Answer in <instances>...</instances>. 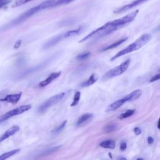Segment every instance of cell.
Listing matches in <instances>:
<instances>
[{
  "instance_id": "cell-1",
  "label": "cell",
  "mask_w": 160,
  "mask_h": 160,
  "mask_svg": "<svg viewBox=\"0 0 160 160\" xmlns=\"http://www.w3.org/2000/svg\"><path fill=\"white\" fill-rule=\"evenodd\" d=\"M55 1H56L55 0H47V1H45L42 2H41L39 5H38L34 8H32L31 9L28 10L27 11H26L24 13H22V14H21L17 18L14 19V20H12L10 22H9L8 24L4 26L2 29H7L12 26H16L18 24L22 23V22H24L26 19H28V18H29L34 14H36L37 12L41 11L42 10H44L45 9L51 8L52 4L55 2Z\"/></svg>"
},
{
  "instance_id": "cell-2",
  "label": "cell",
  "mask_w": 160,
  "mask_h": 160,
  "mask_svg": "<svg viewBox=\"0 0 160 160\" xmlns=\"http://www.w3.org/2000/svg\"><path fill=\"white\" fill-rule=\"evenodd\" d=\"M151 39V35L149 34H144L141 36H140L139 38H138L134 42L131 43L130 45L125 48L124 49L121 50L118 53H116L111 59V61H114L118 58L125 55L126 54H128L129 52H131L134 51L138 50L141 48H142L143 46L146 44Z\"/></svg>"
},
{
  "instance_id": "cell-3",
  "label": "cell",
  "mask_w": 160,
  "mask_h": 160,
  "mask_svg": "<svg viewBox=\"0 0 160 160\" xmlns=\"http://www.w3.org/2000/svg\"><path fill=\"white\" fill-rule=\"evenodd\" d=\"M129 64H130V59H128L124 62H122L119 66H116L112 68L111 69H110L109 71H108V72H106L102 77V79L103 80H107L108 79H111L122 74L123 72H124L127 70Z\"/></svg>"
},
{
  "instance_id": "cell-4",
  "label": "cell",
  "mask_w": 160,
  "mask_h": 160,
  "mask_svg": "<svg viewBox=\"0 0 160 160\" xmlns=\"http://www.w3.org/2000/svg\"><path fill=\"white\" fill-rule=\"evenodd\" d=\"M138 12H139V10L136 9L119 19H117L109 21L108 22L109 25L111 26H114V27H118V28H121L124 25L132 22L136 17Z\"/></svg>"
},
{
  "instance_id": "cell-5",
  "label": "cell",
  "mask_w": 160,
  "mask_h": 160,
  "mask_svg": "<svg viewBox=\"0 0 160 160\" xmlns=\"http://www.w3.org/2000/svg\"><path fill=\"white\" fill-rule=\"evenodd\" d=\"M65 96L64 92H61L59 94H57L50 98L48 99L44 102H43L38 108V112L39 113H42L45 112L49 108L52 106L53 105H55L57 104L59 101H60Z\"/></svg>"
},
{
  "instance_id": "cell-6",
  "label": "cell",
  "mask_w": 160,
  "mask_h": 160,
  "mask_svg": "<svg viewBox=\"0 0 160 160\" xmlns=\"http://www.w3.org/2000/svg\"><path fill=\"white\" fill-rule=\"evenodd\" d=\"M31 108V106L30 104H26V105H22V106H19L12 110H11L9 111H8V112L5 113L4 114H3L0 118V122L4 121L12 116L22 114V113L28 111Z\"/></svg>"
},
{
  "instance_id": "cell-7",
  "label": "cell",
  "mask_w": 160,
  "mask_h": 160,
  "mask_svg": "<svg viewBox=\"0 0 160 160\" xmlns=\"http://www.w3.org/2000/svg\"><path fill=\"white\" fill-rule=\"evenodd\" d=\"M148 0H135L134 1H132V2L129 3V4H128L126 5H124L122 7H120V8H116V9L114 10V13H116V14H119V13H122L124 12H126L134 7H136L146 1H148Z\"/></svg>"
},
{
  "instance_id": "cell-8",
  "label": "cell",
  "mask_w": 160,
  "mask_h": 160,
  "mask_svg": "<svg viewBox=\"0 0 160 160\" xmlns=\"http://www.w3.org/2000/svg\"><path fill=\"white\" fill-rule=\"evenodd\" d=\"M21 95H22L21 92L19 93H16V94H8L4 98H0V101L7 102L11 104H16L20 100Z\"/></svg>"
},
{
  "instance_id": "cell-9",
  "label": "cell",
  "mask_w": 160,
  "mask_h": 160,
  "mask_svg": "<svg viewBox=\"0 0 160 160\" xmlns=\"http://www.w3.org/2000/svg\"><path fill=\"white\" fill-rule=\"evenodd\" d=\"M61 71L51 73V74H49V76L45 80H43L42 81L39 82V86L44 87V86H47L48 84H50L52 81H54V79L58 78L61 75Z\"/></svg>"
},
{
  "instance_id": "cell-10",
  "label": "cell",
  "mask_w": 160,
  "mask_h": 160,
  "mask_svg": "<svg viewBox=\"0 0 160 160\" xmlns=\"http://www.w3.org/2000/svg\"><path fill=\"white\" fill-rule=\"evenodd\" d=\"M19 130V128L18 126H13L9 128L3 134L2 136L0 138V142H2V141L9 138L11 136L14 135L16 132H17Z\"/></svg>"
},
{
  "instance_id": "cell-11",
  "label": "cell",
  "mask_w": 160,
  "mask_h": 160,
  "mask_svg": "<svg viewBox=\"0 0 160 160\" xmlns=\"http://www.w3.org/2000/svg\"><path fill=\"white\" fill-rule=\"evenodd\" d=\"M124 102H126V101L124 97L122 99H118L116 101H115V102H112V104H111L110 105H109L106 109V112L114 111L116 110L117 109H118L119 108H120Z\"/></svg>"
},
{
  "instance_id": "cell-12",
  "label": "cell",
  "mask_w": 160,
  "mask_h": 160,
  "mask_svg": "<svg viewBox=\"0 0 160 160\" xmlns=\"http://www.w3.org/2000/svg\"><path fill=\"white\" fill-rule=\"evenodd\" d=\"M142 94V91L141 89H136L131 93L127 94L124 98H126V102H129V101H133L134 100H136L138 99Z\"/></svg>"
},
{
  "instance_id": "cell-13",
  "label": "cell",
  "mask_w": 160,
  "mask_h": 160,
  "mask_svg": "<svg viewBox=\"0 0 160 160\" xmlns=\"http://www.w3.org/2000/svg\"><path fill=\"white\" fill-rule=\"evenodd\" d=\"M64 38L63 34H59L56 36V37L52 38L51 39H50L49 41H48L43 46V48L44 49H48L55 44H56L59 41H60L62 38Z\"/></svg>"
},
{
  "instance_id": "cell-14",
  "label": "cell",
  "mask_w": 160,
  "mask_h": 160,
  "mask_svg": "<svg viewBox=\"0 0 160 160\" xmlns=\"http://www.w3.org/2000/svg\"><path fill=\"white\" fill-rule=\"evenodd\" d=\"M93 116V114L92 113H85L81 115V116L78 119L76 125L77 126H81L86 123L87 121L90 120Z\"/></svg>"
},
{
  "instance_id": "cell-15",
  "label": "cell",
  "mask_w": 160,
  "mask_h": 160,
  "mask_svg": "<svg viewBox=\"0 0 160 160\" xmlns=\"http://www.w3.org/2000/svg\"><path fill=\"white\" fill-rule=\"evenodd\" d=\"M97 80H98V76L95 73H93L89 76V78L85 82L81 84V87L89 86L93 84L94 83H95L97 81Z\"/></svg>"
},
{
  "instance_id": "cell-16",
  "label": "cell",
  "mask_w": 160,
  "mask_h": 160,
  "mask_svg": "<svg viewBox=\"0 0 160 160\" xmlns=\"http://www.w3.org/2000/svg\"><path fill=\"white\" fill-rule=\"evenodd\" d=\"M99 146L104 148L114 149L116 146V142L113 139H108L100 142Z\"/></svg>"
},
{
  "instance_id": "cell-17",
  "label": "cell",
  "mask_w": 160,
  "mask_h": 160,
  "mask_svg": "<svg viewBox=\"0 0 160 160\" xmlns=\"http://www.w3.org/2000/svg\"><path fill=\"white\" fill-rule=\"evenodd\" d=\"M128 38L126 37V38H123L122 39H120L119 40H118L116 42L111 44V45H109L107 47L104 48V49H102V51H106V50H109V49H113V48H115L118 46H119L120 44H121L122 42H124V41H126L127 40Z\"/></svg>"
},
{
  "instance_id": "cell-18",
  "label": "cell",
  "mask_w": 160,
  "mask_h": 160,
  "mask_svg": "<svg viewBox=\"0 0 160 160\" xmlns=\"http://www.w3.org/2000/svg\"><path fill=\"white\" fill-rule=\"evenodd\" d=\"M118 129V124L114 122H111L107 124L103 129L106 132H111Z\"/></svg>"
},
{
  "instance_id": "cell-19",
  "label": "cell",
  "mask_w": 160,
  "mask_h": 160,
  "mask_svg": "<svg viewBox=\"0 0 160 160\" xmlns=\"http://www.w3.org/2000/svg\"><path fill=\"white\" fill-rule=\"evenodd\" d=\"M20 151L19 149H13L11 150L9 152H7L6 153H4L3 154L0 156V160H4V159H6L8 158H9V157L12 156V155L18 153L19 151Z\"/></svg>"
},
{
  "instance_id": "cell-20",
  "label": "cell",
  "mask_w": 160,
  "mask_h": 160,
  "mask_svg": "<svg viewBox=\"0 0 160 160\" xmlns=\"http://www.w3.org/2000/svg\"><path fill=\"white\" fill-rule=\"evenodd\" d=\"M135 112V110L134 109H128L127 110L126 112L122 113L120 114V116L118 117L119 119H125L126 118H128L131 116H132Z\"/></svg>"
},
{
  "instance_id": "cell-21",
  "label": "cell",
  "mask_w": 160,
  "mask_h": 160,
  "mask_svg": "<svg viewBox=\"0 0 160 160\" xmlns=\"http://www.w3.org/2000/svg\"><path fill=\"white\" fill-rule=\"evenodd\" d=\"M61 146H55V147H52L51 148H48L47 149H45V150H43L42 151V152L41 153V155L42 156H44V155H48V154H49L56 151H57L59 148H60Z\"/></svg>"
},
{
  "instance_id": "cell-22",
  "label": "cell",
  "mask_w": 160,
  "mask_h": 160,
  "mask_svg": "<svg viewBox=\"0 0 160 160\" xmlns=\"http://www.w3.org/2000/svg\"><path fill=\"white\" fill-rule=\"evenodd\" d=\"M75 0H58V1H56L55 2L52 4V7L51 8H53V7H57V6H61V5H63V4H69L72 1H74Z\"/></svg>"
},
{
  "instance_id": "cell-23",
  "label": "cell",
  "mask_w": 160,
  "mask_h": 160,
  "mask_svg": "<svg viewBox=\"0 0 160 160\" xmlns=\"http://www.w3.org/2000/svg\"><path fill=\"white\" fill-rule=\"evenodd\" d=\"M80 31H81V28H78L77 29H73V30L67 31L66 32L63 34L64 38H68V37L76 35V34H78L80 32Z\"/></svg>"
},
{
  "instance_id": "cell-24",
  "label": "cell",
  "mask_w": 160,
  "mask_h": 160,
  "mask_svg": "<svg viewBox=\"0 0 160 160\" xmlns=\"http://www.w3.org/2000/svg\"><path fill=\"white\" fill-rule=\"evenodd\" d=\"M80 97H81V92L77 91L75 93L74 96L73 101H72V103L71 104V106H76L78 104V102H79V101L80 100Z\"/></svg>"
},
{
  "instance_id": "cell-25",
  "label": "cell",
  "mask_w": 160,
  "mask_h": 160,
  "mask_svg": "<svg viewBox=\"0 0 160 160\" xmlns=\"http://www.w3.org/2000/svg\"><path fill=\"white\" fill-rule=\"evenodd\" d=\"M32 1L34 0H15L13 5L12 6V8H16V7H19L21 6L22 5H24L29 2H31Z\"/></svg>"
},
{
  "instance_id": "cell-26",
  "label": "cell",
  "mask_w": 160,
  "mask_h": 160,
  "mask_svg": "<svg viewBox=\"0 0 160 160\" xmlns=\"http://www.w3.org/2000/svg\"><path fill=\"white\" fill-rule=\"evenodd\" d=\"M90 54H91L90 52H83V53H81V54L78 55L76 58L78 60H83V59H85L88 58L90 56Z\"/></svg>"
},
{
  "instance_id": "cell-27",
  "label": "cell",
  "mask_w": 160,
  "mask_h": 160,
  "mask_svg": "<svg viewBox=\"0 0 160 160\" xmlns=\"http://www.w3.org/2000/svg\"><path fill=\"white\" fill-rule=\"evenodd\" d=\"M66 122H67V121H64L62 122V123L60 126H59L56 129H54V131L53 132H54L55 133H58V132H59V131H61L65 127V126H66Z\"/></svg>"
},
{
  "instance_id": "cell-28",
  "label": "cell",
  "mask_w": 160,
  "mask_h": 160,
  "mask_svg": "<svg viewBox=\"0 0 160 160\" xmlns=\"http://www.w3.org/2000/svg\"><path fill=\"white\" fill-rule=\"evenodd\" d=\"M159 74H156L155 76H154L151 78V79L149 81V82H154V81H155L159 80Z\"/></svg>"
},
{
  "instance_id": "cell-29",
  "label": "cell",
  "mask_w": 160,
  "mask_h": 160,
  "mask_svg": "<svg viewBox=\"0 0 160 160\" xmlns=\"http://www.w3.org/2000/svg\"><path fill=\"white\" fill-rule=\"evenodd\" d=\"M10 2L9 0H4L1 2H0V9L2 7H4L5 5H6L7 4H8Z\"/></svg>"
},
{
  "instance_id": "cell-30",
  "label": "cell",
  "mask_w": 160,
  "mask_h": 160,
  "mask_svg": "<svg viewBox=\"0 0 160 160\" xmlns=\"http://www.w3.org/2000/svg\"><path fill=\"white\" fill-rule=\"evenodd\" d=\"M21 42H22L21 40H18V41L16 42V43H15V44H14V49H18V48L20 47L21 44Z\"/></svg>"
},
{
  "instance_id": "cell-31",
  "label": "cell",
  "mask_w": 160,
  "mask_h": 160,
  "mask_svg": "<svg viewBox=\"0 0 160 160\" xmlns=\"http://www.w3.org/2000/svg\"><path fill=\"white\" fill-rule=\"evenodd\" d=\"M134 132L135 133L136 135H139L141 133V130L138 127H136L134 129Z\"/></svg>"
},
{
  "instance_id": "cell-32",
  "label": "cell",
  "mask_w": 160,
  "mask_h": 160,
  "mask_svg": "<svg viewBox=\"0 0 160 160\" xmlns=\"http://www.w3.org/2000/svg\"><path fill=\"white\" fill-rule=\"evenodd\" d=\"M126 147H127V145H126V143L125 142H122L121 144H120V149L122 151L125 150L126 149Z\"/></svg>"
},
{
  "instance_id": "cell-33",
  "label": "cell",
  "mask_w": 160,
  "mask_h": 160,
  "mask_svg": "<svg viewBox=\"0 0 160 160\" xmlns=\"http://www.w3.org/2000/svg\"><path fill=\"white\" fill-rule=\"evenodd\" d=\"M148 142L149 144H152L154 142V139L152 137L149 136L148 138Z\"/></svg>"
},
{
  "instance_id": "cell-34",
  "label": "cell",
  "mask_w": 160,
  "mask_h": 160,
  "mask_svg": "<svg viewBox=\"0 0 160 160\" xmlns=\"http://www.w3.org/2000/svg\"><path fill=\"white\" fill-rule=\"evenodd\" d=\"M157 126H158V129H159V120H158V121Z\"/></svg>"
},
{
  "instance_id": "cell-35",
  "label": "cell",
  "mask_w": 160,
  "mask_h": 160,
  "mask_svg": "<svg viewBox=\"0 0 160 160\" xmlns=\"http://www.w3.org/2000/svg\"><path fill=\"white\" fill-rule=\"evenodd\" d=\"M119 159H126L125 158H120Z\"/></svg>"
},
{
  "instance_id": "cell-36",
  "label": "cell",
  "mask_w": 160,
  "mask_h": 160,
  "mask_svg": "<svg viewBox=\"0 0 160 160\" xmlns=\"http://www.w3.org/2000/svg\"><path fill=\"white\" fill-rule=\"evenodd\" d=\"M4 1V0H0V2H1V1Z\"/></svg>"
}]
</instances>
